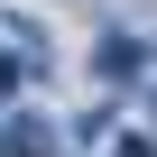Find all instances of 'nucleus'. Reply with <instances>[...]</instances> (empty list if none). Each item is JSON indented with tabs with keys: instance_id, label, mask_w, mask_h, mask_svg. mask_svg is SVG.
I'll list each match as a JSON object with an SVG mask.
<instances>
[{
	"instance_id": "2",
	"label": "nucleus",
	"mask_w": 157,
	"mask_h": 157,
	"mask_svg": "<svg viewBox=\"0 0 157 157\" xmlns=\"http://www.w3.org/2000/svg\"><path fill=\"white\" fill-rule=\"evenodd\" d=\"M102 74H111V83H139V74H148V46H120V37H102Z\"/></svg>"
},
{
	"instance_id": "1",
	"label": "nucleus",
	"mask_w": 157,
	"mask_h": 157,
	"mask_svg": "<svg viewBox=\"0 0 157 157\" xmlns=\"http://www.w3.org/2000/svg\"><path fill=\"white\" fill-rule=\"evenodd\" d=\"M0 157H56V129L46 120H10L0 129Z\"/></svg>"
},
{
	"instance_id": "3",
	"label": "nucleus",
	"mask_w": 157,
	"mask_h": 157,
	"mask_svg": "<svg viewBox=\"0 0 157 157\" xmlns=\"http://www.w3.org/2000/svg\"><path fill=\"white\" fill-rule=\"evenodd\" d=\"M28 83H37V56H0V102H19Z\"/></svg>"
}]
</instances>
